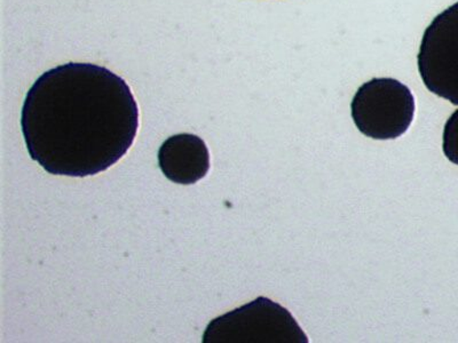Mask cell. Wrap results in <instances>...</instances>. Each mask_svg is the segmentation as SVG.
I'll return each mask as SVG.
<instances>
[{
	"instance_id": "6da1fadb",
	"label": "cell",
	"mask_w": 458,
	"mask_h": 343,
	"mask_svg": "<svg viewBox=\"0 0 458 343\" xmlns=\"http://www.w3.org/2000/svg\"><path fill=\"white\" fill-rule=\"evenodd\" d=\"M21 126L29 155L48 173L91 177L132 146L139 109L122 77L100 65L69 63L44 72L29 89Z\"/></svg>"
},
{
	"instance_id": "7a4b0ae2",
	"label": "cell",
	"mask_w": 458,
	"mask_h": 343,
	"mask_svg": "<svg viewBox=\"0 0 458 343\" xmlns=\"http://www.w3.org/2000/svg\"><path fill=\"white\" fill-rule=\"evenodd\" d=\"M203 342L309 343V338L288 309L259 297L211 321Z\"/></svg>"
},
{
	"instance_id": "3957f363",
	"label": "cell",
	"mask_w": 458,
	"mask_h": 343,
	"mask_svg": "<svg viewBox=\"0 0 458 343\" xmlns=\"http://www.w3.org/2000/svg\"><path fill=\"white\" fill-rule=\"evenodd\" d=\"M411 88L394 79H374L360 86L352 100L354 124L374 140H394L411 128L415 116Z\"/></svg>"
},
{
	"instance_id": "277c9868",
	"label": "cell",
	"mask_w": 458,
	"mask_h": 343,
	"mask_svg": "<svg viewBox=\"0 0 458 343\" xmlns=\"http://www.w3.org/2000/svg\"><path fill=\"white\" fill-rule=\"evenodd\" d=\"M417 65L429 92L458 105V2L424 31Z\"/></svg>"
},
{
	"instance_id": "5b68a950",
	"label": "cell",
	"mask_w": 458,
	"mask_h": 343,
	"mask_svg": "<svg viewBox=\"0 0 458 343\" xmlns=\"http://www.w3.org/2000/svg\"><path fill=\"white\" fill-rule=\"evenodd\" d=\"M158 165L170 181L190 186L206 178L210 170V153L206 142L190 133L177 134L163 142Z\"/></svg>"
},
{
	"instance_id": "8992f818",
	"label": "cell",
	"mask_w": 458,
	"mask_h": 343,
	"mask_svg": "<svg viewBox=\"0 0 458 343\" xmlns=\"http://www.w3.org/2000/svg\"><path fill=\"white\" fill-rule=\"evenodd\" d=\"M445 156L458 166V109L445 122L443 136Z\"/></svg>"
}]
</instances>
